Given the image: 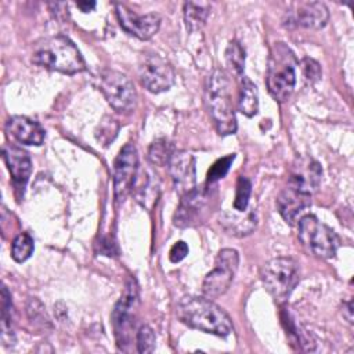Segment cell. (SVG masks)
I'll return each instance as SVG.
<instances>
[{"label": "cell", "instance_id": "obj_1", "mask_svg": "<svg viewBox=\"0 0 354 354\" xmlns=\"http://www.w3.org/2000/svg\"><path fill=\"white\" fill-rule=\"evenodd\" d=\"M176 315L187 326L217 336H227L234 328L228 314L207 297H181L176 304Z\"/></svg>", "mask_w": 354, "mask_h": 354}, {"label": "cell", "instance_id": "obj_2", "mask_svg": "<svg viewBox=\"0 0 354 354\" xmlns=\"http://www.w3.org/2000/svg\"><path fill=\"white\" fill-rule=\"evenodd\" d=\"M32 62L66 75H75L86 69L84 59L77 47L62 35L48 37L36 44Z\"/></svg>", "mask_w": 354, "mask_h": 354}, {"label": "cell", "instance_id": "obj_3", "mask_svg": "<svg viewBox=\"0 0 354 354\" xmlns=\"http://www.w3.org/2000/svg\"><path fill=\"white\" fill-rule=\"evenodd\" d=\"M206 104L218 134H234L236 119L232 109L230 79L223 69H214L206 80Z\"/></svg>", "mask_w": 354, "mask_h": 354}, {"label": "cell", "instance_id": "obj_4", "mask_svg": "<svg viewBox=\"0 0 354 354\" xmlns=\"http://www.w3.org/2000/svg\"><path fill=\"white\" fill-rule=\"evenodd\" d=\"M296 64L293 51L285 43L278 41L271 47L266 83L270 94L278 102L286 101L295 88Z\"/></svg>", "mask_w": 354, "mask_h": 354}, {"label": "cell", "instance_id": "obj_5", "mask_svg": "<svg viewBox=\"0 0 354 354\" xmlns=\"http://www.w3.org/2000/svg\"><path fill=\"white\" fill-rule=\"evenodd\" d=\"M260 278L275 300H283L299 282V264L292 257L271 259L261 267Z\"/></svg>", "mask_w": 354, "mask_h": 354}, {"label": "cell", "instance_id": "obj_6", "mask_svg": "<svg viewBox=\"0 0 354 354\" xmlns=\"http://www.w3.org/2000/svg\"><path fill=\"white\" fill-rule=\"evenodd\" d=\"M299 239L314 256L330 259L336 254L340 239L336 232L315 216H304L299 221Z\"/></svg>", "mask_w": 354, "mask_h": 354}, {"label": "cell", "instance_id": "obj_7", "mask_svg": "<svg viewBox=\"0 0 354 354\" xmlns=\"http://www.w3.org/2000/svg\"><path fill=\"white\" fill-rule=\"evenodd\" d=\"M138 307V285L134 278H130L126 283L124 292L112 311V324L118 342V347L126 350L130 342V333L134 328L136 311Z\"/></svg>", "mask_w": 354, "mask_h": 354}, {"label": "cell", "instance_id": "obj_8", "mask_svg": "<svg viewBox=\"0 0 354 354\" xmlns=\"http://www.w3.org/2000/svg\"><path fill=\"white\" fill-rule=\"evenodd\" d=\"M100 91L118 112H130L137 102V93L131 80L118 71H104L98 79Z\"/></svg>", "mask_w": 354, "mask_h": 354}, {"label": "cell", "instance_id": "obj_9", "mask_svg": "<svg viewBox=\"0 0 354 354\" xmlns=\"http://www.w3.org/2000/svg\"><path fill=\"white\" fill-rule=\"evenodd\" d=\"M239 256L234 249H221L216 257L214 268L206 274L202 283V293L207 299L224 295L232 283L238 270Z\"/></svg>", "mask_w": 354, "mask_h": 354}, {"label": "cell", "instance_id": "obj_10", "mask_svg": "<svg viewBox=\"0 0 354 354\" xmlns=\"http://www.w3.org/2000/svg\"><path fill=\"white\" fill-rule=\"evenodd\" d=\"M138 77L141 84L151 93L169 90L174 83L173 66L156 53H144L138 62Z\"/></svg>", "mask_w": 354, "mask_h": 354}, {"label": "cell", "instance_id": "obj_11", "mask_svg": "<svg viewBox=\"0 0 354 354\" xmlns=\"http://www.w3.org/2000/svg\"><path fill=\"white\" fill-rule=\"evenodd\" d=\"M138 173V155L133 144L127 142L118 153L113 163V191L118 203L123 202L133 191Z\"/></svg>", "mask_w": 354, "mask_h": 354}, {"label": "cell", "instance_id": "obj_12", "mask_svg": "<svg viewBox=\"0 0 354 354\" xmlns=\"http://www.w3.org/2000/svg\"><path fill=\"white\" fill-rule=\"evenodd\" d=\"M116 15L120 26L129 33L141 40L151 39L160 26V17L158 14L137 15L124 4H116Z\"/></svg>", "mask_w": 354, "mask_h": 354}, {"label": "cell", "instance_id": "obj_13", "mask_svg": "<svg viewBox=\"0 0 354 354\" xmlns=\"http://www.w3.org/2000/svg\"><path fill=\"white\" fill-rule=\"evenodd\" d=\"M167 166L174 184V189L180 196L196 188L195 159L189 152L174 151Z\"/></svg>", "mask_w": 354, "mask_h": 354}, {"label": "cell", "instance_id": "obj_14", "mask_svg": "<svg viewBox=\"0 0 354 354\" xmlns=\"http://www.w3.org/2000/svg\"><path fill=\"white\" fill-rule=\"evenodd\" d=\"M321 177L322 169L319 163L311 158L300 156L290 167L288 184L311 195L318 188Z\"/></svg>", "mask_w": 354, "mask_h": 354}, {"label": "cell", "instance_id": "obj_15", "mask_svg": "<svg viewBox=\"0 0 354 354\" xmlns=\"http://www.w3.org/2000/svg\"><path fill=\"white\" fill-rule=\"evenodd\" d=\"M3 159L11 174L15 191L24 194V188L32 173V160L28 152L17 145L6 144L3 147Z\"/></svg>", "mask_w": 354, "mask_h": 354}, {"label": "cell", "instance_id": "obj_16", "mask_svg": "<svg viewBox=\"0 0 354 354\" xmlns=\"http://www.w3.org/2000/svg\"><path fill=\"white\" fill-rule=\"evenodd\" d=\"M311 195L288 184L277 198V207L288 224H295L299 216L310 206Z\"/></svg>", "mask_w": 354, "mask_h": 354}, {"label": "cell", "instance_id": "obj_17", "mask_svg": "<svg viewBox=\"0 0 354 354\" xmlns=\"http://www.w3.org/2000/svg\"><path fill=\"white\" fill-rule=\"evenodd\" d=\"M328 19L329 11L321 1H301L289 14V22L308 29H321L326 25Z\"/></svg>", "mask_w": 354, "mask_h": 354}, {"label": "cell", "instance_id": "obj_18", "mask_svg": "<svg viewBox=\"0 0 354 354\" xmlns=\"http://www.w3.org/2000/svg\"><path fill=\"white\" fill-rule=\"evenodd\" d=\"M206 206V191L199 189L198 187L191 192L181 196L180 205L174 214V225L177 227H188L201 217Z\"/></svg>", "mask_w": 354, "mask_h": 354}, {"label": "cell", "instance_id": "obj_19", "mask_svg": "<svg viewBox=\"0 0 354 354\" xmlns=\"http://www.w3.org/2000/svg\"><path fill=\"white\" fill-rule=\"evenodd\" d=\"M6 130L22 144L40 145L44 141V129L26 116L10 118L6 123Z\"/></svg>", "mask_w": 354, "mask_h": 354}, {"label": "cell", "instance_id": "obj_20", "mask_svg": "<svg viewBox=\"0 0 354 354\" xmlns=\"http://www.w3.org/2000/svg\"><path fill=\"white\" fill-rule=\"evenodd\" d=\"M218 223L227 234L234 236H245L253 232L257 218L252 209H246L242 212H224L218 216Z\"/></svg>", "mask_w": 354, "mask_h": 354}, {"label": "cell", "instance_id": "obj_21", "mask_svg": "<svg viewBox=\"0 0 354 354\" xmlns=\"http://www.w3.org/2000/svg\"><path fill=\"white\" fill-rule=\"evenodd\" d=\"M259 109V95L256 84L246 76L241 77L239 84V98H238V111L245 116H253Z\"/></svg>", "mask_w": 354, "mask_h": 354}, {"label": "cell", "instance_id": "obj_22", "mask_svg": "<svg viewBox=\"0 0 354 354\" xmlns=\"http://www.w3.org/2000/svg\"><path fill=\"white\" fill-rule=\"evenodd\" d=\"M209 4H198V3H185L184 4V19L187 28L189 30L201 29L205 25V21L209 15Z\"/></svg>", "mask_w": 354, "mask_h": 354}, {"label": "cell", "instance_id": "obj_23", "mask_svg": "<svg viewBox=\"0 0 354 354\" xmlns=\"http://www.w3.org/2000/svg\"><path fill=\"white\" fill-rule=\"evenodd\" d=\"M33 250H35V242L28 232L18 234L11 243V256L18 263L28 260L32 256Z\"/></svg>", "mask_w": 354, "mask_h": 354}, {"label": "cell", "instance_id": "obj_24", "mask_svg": "<svg viewBox=\"0 0 354 354\" xmlns=\"http://www.w3.org/2000/svg\"><path fill=\"white\" fill-rule=\"evenodd\" d=\"M173 152L174 151L171 148V144H169V141L165 140V138H159V140H155L149 145L148 159L151 160L152 165H156V166H160V167L167 166Z\"/></svg>", "mask_w": 354, "mask_h": 354}, {"label": "cell", "instance_id": "obj_25", "mask_svg": "<svg viewBox=\"0 0 354 354\" xmlns=\"http://www.w3.org/2000/svg\"><path fill=\"white\" fill-rule=\"evenodd\" d=\"M225 59L231 71L242 77L243 73V65H245V50L238 41H231L225 50Z\"/></svg>", "mask_w": 354, "mask_h": 354}, {"label": "cell", "instance_id": "obj_26", "mask_svg": "<svg viewBox=\"0 0 354 354\" xmlns=\"http://www.w3.org/2000/svg\"><path fill=\"white\" fill-rule=\"evenodd\" d=\"M14 319V308L11 301V295L6 286L1 289V328H3V339H6L7 333L12 332L11 325Z\"/></svg>", "mask_w": 354, "mask_h": 354}, {"label": "cell", "instance_id": "obj_27", "mask_svg": "<svg viewBox=\"0 0 354 354\" xmlns=\"http://www.w3.org/2000/svg\"><path fill=\"white\" fill-rule=\"evenodd\" d=\"M252 192V183L248 177L239 176L238 183H236V192H235V201H234V207L235 210H246L249 198Z\"/></svg>", "mask_w": 354, "mask_h": 354}, {"label": "cell", "instance_id": "obj_28", "mask_svg": "<svg viewBox=\"0 0 354 354\" xmlns=\"http://www.w3.org/2000/svg\"><path fill=\"white\" fill-rule=\"evenodd\" d=\"M234 159H235V155L232 153V155H227V156L216 160L207 171V184H213V183L221 180L228 173L230 166L234 162Z\"/></svg>", "mask_w": 354, "mask_h": 354}, {"label": "cell", "instance_id": "obj_29", "mask_svg": "<svg viewBox=\"0 0 354 354\" xmlns=\"http://www.w3.org/2000/svg\"><path fill=\"white\" fill-rule=\"evenodd\" d=\"M137 350L138 353H152L155 350V332L152 330L151 326L148 325H142L138 332H137Z\"/></svg>", "mask_w": 354, "mask_h": 354}, {"label": "cell", "instance_id": "obj_30", "mask_svg": "<svg viewBox=\"0 0 354 354\" xmlns=\"http://www.w3.org/2000/svg\"><path fill=\"white\" fill-rule=\"evenodd\" d=\"M118 130H119V124L116 123V120H113L111 118H106L105 120H102L100 123L98 130L95 133V137L102 145L106 147L113 141V138L118 134Z\"/></svg>", "mask_w": 354, "mask_h": 354}, {"label": "cell", "instance_id": "obj_31", "mask_svg": "<svg viewBox=\"0 0 354 354\" xmlns=\"http://www.w3.org/2000/svg\"><path fill=\"white\" fill-rule=\"evenodd\" d=\"M300 66H301L303 76L308 83H314L321 77V68L317 61L311 58H303L300 62Z\"/></svg>", "mask_w": 354, "mask_h": 354}, {"label": "cell", "instance_id": "obj_32", "mask_svg": "<svg viewBox=\"0 0 354 354\" xmlns=\"http://www.w3.org/2000/svg\"><path fill=\"white\" fill-rule=\"evenodd\" d=\"M187 254H188V246H187V243H185L184 241H178V242H176V243L171 246V249H170V252H169V259H170V261H173V263H178V261H181Z\"/></svg>", "mask_w": 354, "mask_h": 354}, {"label": "cell", "instance_id": "obj_33", "mask_svg": "<svg viewBox=\"0 0 354 354\" xmlns=\"http://www.w3.org/2000/svg\"><path fill=\"white\" fill-rule=\"evenodd\" d=\"M343 317L350 324H353V304H351V301H347V303L343 304Z\"/></svg>", "mask_w": 354, "mask_h": 354}, {"label": "cell", "instance_id": "obj_34", "mask_svg": "<svg viewBox=\"0 0 354 354\" xmlns=\"http://www.w3.org/2000/svg\"><path fill=\"white\" fill-rule=\"evenodd\" d=\"M76 6L83 11V12H88V11H91L94 7H95V3L94 1H77L76 3Z\"/></svg>", "mask_w": 354, "mask_h": 354}]
</instances>
